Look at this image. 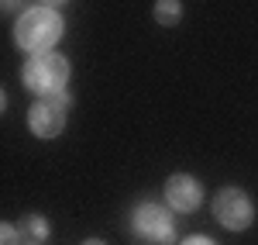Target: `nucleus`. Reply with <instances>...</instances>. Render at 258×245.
Wrapping results in <instances>:
<instances>
[{"label":"nucleus","mask_w":258,"mask_h":245,"mask_svg":"<svg viewBox=\"0 0 258 245\" xmlns=\"http://www.w3.org/2000/svg\"><path fill=\"white\" fill-rule=\"evenodd\" d=\"M66 24L55 14V7H24L14 21V41H18L24 52L31 56H41V52H52L59 45Z\"/></svg>","instance_id":"obj_1"},{"label":"nucleus","mask_w":258,"mask_h":245,"mask_svg":"<svg viewBox=\"0 0 258 245\" xmlns=\"http://www.w3.org/2000/svg\"><path fill=\"white\" fill-rule=\"evenodd\" d=\"M21 83L24 90L38 93V97H52V93H62L66 83H69V59L59 56V52H41V56H31L21 69Z\"/></svg>","instance_id":"obj_2"},{"label":"nucleus","mask_w":258,"mask_h":245,"mask_svg":"<svg viewBox=\"0 0 258 245\" xmlns=\"http://www.w3.org/2000/svg\"><path fill=\"white\" fill-rule=\"evenodd\" d=\"M214 218L227 231H244V228H251V221H255V204H251V197L244 190L224 186L217 197H214Z\"/></svg>","instance_id":"obj_3"},{"label":"nucleus","mask_w":258,"mask_h":245,"mask_svg":"<svg viewBox=\"0 0 258 245\" xmlns=\"http://www.w3.org/2000/svg\"><path fill=\"white\" fill-rule=\"evenodd\" d=\"M66 107H69V93H66V90L35 101L31 111H28V128H31V135H38V138H55L62 128H66Z\"/></svg>","instance_id":"obj_4"},{"label":"nucleus","mask_w":258,"mask_h":245,"mask_svg":"<svg viewBox=\"0 0 258 245\" xmlns=\"http://www.w3.org/2000/svg\"><path fill=\"white\" fill-rule=\"evenodd\" d=\"M131 225L141 238H152V242H172L176 238V221H172L169 207L162 204H141L131 218Z\"/></svg>","instance_id":"obj_5"},{"label":"nucleus","mask_w":258,"mask_h":245,"mask_svg":"<svg viewBox=\"0 0 258 245\" xmlns=\"http://www.w3.org/2000/svg\"><path fill=\"white\" fill-rule=\"evenodd\" d=\"M165 201H169V207L179 211V214H193V211L203 204V186H200L197 176L176 173V176H169V183H165Z\"/></svg>","instance_id":"obj_6"},{"label":"nucleus","mask_w":258,"mask_h":245,"mask_svg":"<svg viewBox=\"0 0 258 245\" xmlns=\"http://www.w3.org/2000/svg\"><path fill=\"white\" fill-rule=\"evenodd\" d=\"M18 231H21V245H41L48 238V221L41 214H24L18 221Z\"/></svg>","instance_id":"obj_7"},{"label":"nucleus","mask_w":258,"mask_h":245,"mask_svg":"<svg viewBox=\"0 0 258 245\" xmlns=\"http://www.w3.org/2000/svg\"><path fill=\"white\" fill-rule=\"evenodd\" d=\"M179 18H182V4L179 0H159L155 4V21L159 24L169 28V24H179Z\"/></svg>","instance_id":"obj_8"},{"label":"nucleus","mask_w":258,"mask_h":245,"mask_svg":"<svg viewBox=\"0 0 258 245\" xmlns=\"http://www.w3.org/2000/svg\"><path fill=\"white\" fill-rule=\"evenodd\" d=\"M0 245H21L18 225H4V228H0Z\"/></svg>","instance_id":"obj_9"},{"label":"nucleus","mask_w":258,"mask_h":245,"mask_svg":"<svg viewBox=\"0 0 258 245\" xmlns=\"http://www.w3.org/2000/svg\"><path fill=\"white\" fill-rule=\"evenodd\" d=\"M182 245H217V242H214V238H207V235H189Z\"/></svg>","instance_id":"obj_10"},{"label":"nucleus","mask_w":258,"mask_h":245,"mask_svg":"<svg viewBox=\"0 0 258 245\" xmlns=\"http://www.w3.org/2000/svg\"><path fill=\"white\" fill-rule=\"evenodd\" d=\"M41 7H62V4H69V0H38Z\"/></svg>","instance_id":"obj_11"},{"label":"nucleus","mask_w":258,"mask_h":245,"mask_svg":"<svg viewBox=\"0 0 258 245\" xmlns=\"http://www.w3.org/2000/svg\"><path fill=\"white\" fill-rule=\"evenodd\" d=\"M18 4L21 0H4V11H18Z\"/></svg>","instance_id":"obj_12"},{"label":"nucleus","mask_w":258,"mask_h":245,"mask_svg":"<svg viewBox=\"0 0 258 245\" xmlns=\"http://www.w3.org/2000/svg\"><path fill=\"white\" fill-rule=\"evenodd\" d=\"M83 245H107V242H103V238H86Z\"/></svg>","instance_id":"obj_13"}]
</instances>
